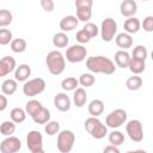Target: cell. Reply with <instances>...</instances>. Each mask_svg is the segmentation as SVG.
<instances>
[{"mask_svg":"<svg viewBox=\"0 0 153 153\" xmlns=\"http://www.w3.org/2000/svg\"><path fill=\"white\" fill-rule=\"evenodd\" d=\"M86 67L92 73H102V74H108V75L115 73L116 71L114 61L103 55L90 56L86 60Z\"/></svg>","mask_w":153,"mask_h":153,"instance_id":"cell-1","label":"cell"},{"mask_svg":"<svg viewBox=\"0 0 153 153\" xmlns=\"http://www.w3.org/2000/svg\"><path fill=\"white\" fill-rule=\"evenodd\" d=\"M45 65L53 75H60L66 68V57L59 50H53L45 56Z\"/></svg>","mask_w":153,"mask_h":153,"instance_id":"cell-2","label":"cell"},{"mask_svg":"<svg viewBox=\"0 0 153 153\" xmlns=\"http://www.w3.org/2000/svg\"><path fill=\"white\" fill-rule=\"evenodd\" d=\"M85 129L96 140H100L108 134V127L103 124L98 117H88L85 121Z\"/></svg>","mask_w":153,"mask_h":153,"instance_id":"cell-3","label":"cell"},{"mask_svg":"<svg viewBox=\"0 0 153 153\" xmlns=\"http://www.w3.org/2000/svg\"><path fill=\"white\" fill-rule=\"evenodd\" d=\"M74 142H75V135H74V133L72 130L65 129V130H61L59 133L56 146H57V149L61 153H69L73 149Z\"/></svg>","mask_w":153,"mask_h":153,"instance_id":"cell-4","label":"cell"},{"mask_svg":"<svg viewBox=\"0 0 153 153\" xmlns=\"http://www.w3.org/2000/svg\"><path fill=\"white\" fill-rule=\"evenodd\" d=\"M45 81L42 78H33L27 80L23 86V93L26 97H35L45 90Z\"/></svg>","mask_w":153,"mask_h":153,"instance_id":"cell-5","label":"cell"},{"mask_svg":"<svg viewBox=\"0 0 153 153\" xmlns=\"http://www.w3.org/2000/svg\"><path fill=\"white\" fill-rule=\"evenodd\" d=\"M86 55H87V50L82 44H73L69 48H67V50L65 53L66 60L71 63H76V62L84 61Z\"/></svg>","mask_w":153,"mask_h":153,"instance_id":"cell-6","label":"cell"},{"mask_svg":"<svg viewBox=\"0 0 153 153\" xmlns=\"http://www.w3.org/2000/svg\"><path fill=\"white\" fill-rule=\"evenodd\" d=\"M117 32V23L112 18H105L100 25V37L104 42H111Z\"/></svg>","mask_w":153,"mask_h":153,"instance_id":"cell-7","label":"cell"},{"mask_svg":"<svg viewBox=\"0 0 153 153\" xmlns=\"http://www.w3.org/2000/svg\"><path fill=\"white\" fill-rule=\"evenodd\" d=\"M127 111L123 109H115L114 111H111L106 118H105V124L109 128L116 129L118 127H121L122 124H124L127 122Z\"/></svg>","mask_w":153,"mask_h":153,"instance_id":"cell-8","label":"cell"},{"mask_svg":"<svg viewBox=\"0 0 153 153\" xmlns=\"http://www.w3.org/2000/svg\"><path fill=\"white\" fill-rule=\"evenodd\" d=\"M126 131L134 142H141L143 140V127L139 120H130L126 124Z\"/></svg>","mask_w":153,"mask_h":153,"instance_id":"cell-9","label":"cell"},{"mask_svg":"<svg viewBox=\"0 0 153 153\" xmlns=\"http://www.w3.org/2000/svg\"><path fill=\"white\" fill-rule=\"evenodd\" d=\"M26 146L31 152L43 149V136L38 130H31L26 135Z\"/></svg>","mask_w":153,"mask_h":153,"instance_id":"cell-10","label":"cell"},{"mask_svg":"<svg viewBox=\"0 0 153 153\" xmlns=\"http://www.w3.org/2000/svg\"><path fill=\"white\" fill-rule=\"evenodd\" d=\"M22 148V142L16 136H7L0 143L1 153H17Z\"/></svg>","mask_w":153,"mask_h":153,"instance_id":"cell-11","label":"cell"},{"mask_svg":"<svg viewBox=\"0 0 153 153\" xmlns=\"http://www.w3.org/2000/svg\"><path fill=\"white\" fill-rule=\"evenodd\" d=\"M54 105L55 108L61 111V112H66L71 109V99L69 97L63 93V92H60V93H56L55 97H54Z\"/></svg>","mask_w":153,"mask_h":153,"instance_id":"cell-12","label":"cell"},{"mask_svg":"<svg viewBox=\"0 0 153 153\" xmlns=\"http://www.w3.org/2000/svg\"><path fill=\"white\" fill-rule=\"evenodd\" d=\"M17 63L14 57L12 56H4L0 61V76H6L11 72L16 71Z\"/></svg>","mask_w":153,"mask_h":153,"instance_id":"cell-13","label":"cell"},{"mask_svg":"<svg viewBox=\"0 0 153 153\" xmlns=\"http://www.w3.org/2000/svg\"><path fill=\"white\" fill-rule=\"evenodd\" d=\"M120 11L122 16L127 18H131L137 11V4L134 0H123L120 5Z\"/></svg>","mask_w":153,"mask_h":153,"instance_id":"cell-14","label":"cell"},{"mask_svg":"<svg viewBox=\"0 0 153 153\" xmlns=\"http://www.w3.org/2000/svg\"><path fill=\"white\" fill-rule=\"evenodd\" d=\"M78 24L79 20L75 16H66L60 20V29L62 30V32L72 31L78 26Z\"/></svg>","mask_w":153,"mask_h":153,"instance_id":"cell-15","label":"cell"},{"mask_svg":"<svg viewBox=\"0 0 153 153\" xmlns=\"http://www.w3.org/2000/svg\"><path fill=\"white\" fill-rule=\"evenodd\" d=\"M31 75V67L26 63L19 65L14 71V79L17 81H27L29 76Z\"/></svg>","mask_w":153,"mask_h":153,"instance_id":"cell-16","label":"cell"},{"mask_svg":"<svg viewBox=\"0 0 153 153\" xmlns=\"http://www.w3.org/2000/svg\"><path fill=\"white\" fill-rule=\"evenodd\" d=\"M130 60H131V57H130L129 53L126 51V50L121 49V50L115 53V63L120 68H128Z\"/></svg>","mask_w":153,"mask_h":153,"instance_id":"cell-17","label":"cell"},{"mask_svg":"<svg viewBox=\"0 0 153 153\" xmlns=\"http://www.w3.org/2000/svg\"><path fill=\"white\" fill-rule=\"evenodd\" d=\"M115 42L117 44V47L122 48V50H126L128 48H130L133 45V38L129 33L127 32H121L115 37Z\"/></svg>","mask_w":153,"mask_h":153,"instance_id":"cell-18","label":"cell"},{"mask_svg":"<svg viewBox=\"0 0 153 153\" xmlns=\"http://www.w3.org/2000/svg\"><path fill=\"white\" fill-rule=\"evenodd\" d=\"M18 88V81L16 79H6L1 84V92L5 96H12Z\"/></svg>","mask_w":153,"mask_h":153,"instance_id":"cell-19","label":"cell"},{"mask_svg":"<svg viewBox=\"0 0 153 153\" xmlns=\"http://www.w3.org/2000/svg\"><path fill=\"white\" fill-rule=\"evenodd\" d=\"M104 112V103L100 99H93L88 104V114L92 117H98Z\"/></svg>","mask_w":153,"mask_h":153,"instance_id":"cell-20","label":"cell"},{"mask_svg":"<svg viewBox=\"0 0 153 153\" xmlns=\"http://www.w3.org/2000/svg\"><path fill=\"white\" fill-rule=\"evenodd\" d=\"M123 27H124V31L127 33H136L140 27H141V23L137 18L135 17H131V18H128L124 20V24H123Z\"/></svg>","mask_w":153,"mask_h":153,"instance_id":"cell-21","label":"cell"},{"mask_svg":"<svg viewBox=\"0 0 153 153\" xmlns=\"http://www.w3.org/2000/svg\"><path fill=\"white\" fill-rule=\"evenodd\" d=\"M86 100H87L86 91L82 87H78L74 91V94H73V103H74V105L78 106V108H82L86 104Z\"/></svg>","mask_w":153,"mask_h":153,"instance_id":"cell-22","label":"cell"},{"mask_svg":"<svg viewBox=\"0 0 153 153\" xmlns=\"http://www.w3.org/2000/svg\"><path fill=\"white\" fill-rule=\"evenodd\" d=\"M35 123L37 124H47L49 121H50V111L47 109V108H42L35 116L31 117Z\"/></svg>","mask_w":153,"mask_h":153,"instance_id":"cell-23","label":"cell"},{"mask_svg":"<svg viewBox=\"0 0 153 153\" xmlns=\"http://www.w3.org/2000/svg\"><path fill=\"white\" fill-rule=\"evenodd\" d=\"M69 43V38L65 32H57L53 36V44L56 48H65Z\"/></svg>","mask_w":153,"mask_h":153,"instance_id":"cell-24","label":"cell"},{"mask_svg":"<svg viewBox=\"0 0 153 153\" xmlns=\"http://www.w3.org/2000/svg\"><path fill=\"white\" fill-rule=\"evenodd\" d=\"M142 78L139 76V75H133V76H129L126 81V86L128 90L130 91H137L141 88L142 86Z\"/></svg>","mask_w":153,"mask_h":153,"instance_id":"cell-25","label":"cell"},{"mask_svg":"<svg viewBox=\"0 0 153 153\" xmlns=\"http://www.w3.org/2000/svg\"><path fill=\"white\" fill-rule=\"evenodd\" d=\"M78 85H79V80L74 76H68V78H65L62 81H61V87L63 91H75L78 88Z\"/></svg>","mask_w":153,"mask_h":153,"instance_id":"cell-26","label":"cell"},{"mask_svg":"<svg viewBox=\"0 0 153 153\" xmlns=\"http://www.w3.org/2000/svg\"><path fill=\"white\" fill-rule=\"evenodd\" d=\"M42 108H43V105L41 104V102H39V100H36V99H31V100H29V102L25 104V111H26V114L30 115L31 117L35 116Z\"/></svg>","mask_w":153,"mask_h":153,"instance_id":"cell-27","label":"cell"},{"mask_svg":"<svg viewBox=\"0 0 153 153\" xmlns=\"http://www.w3.org/2000/svg\"><path fill=\"white\" fill-rule=\"evenodd\" d=\"M10 117L14 123H22L26 118V111L22 108H13L10 112Z\"/></svg>","mask_w":153,"mask_h":153,"instance_id":"cell-28","label":"cell"},{"mask_svg":"<svg viewBox=\"0 0 153 153\" xmlns=\"http://www.w3.org/2000/svg\"><path fill=\"white\" fill-rule=\"evenodd\" d=\"M128 68L130 69V72L134 74V75H137V74H141L145 68H146V65H145V61H140V60H135L131 57L130 62H129V66Z\"/></svg>","mask_w":153,"mask_h":153,"instance_id":"cell-29","label":"cell"},{"mask_svg":"<svg viewBox=\"0 0 153 153\" xmlns=\"http://www.w3.org/2000/svg\"><path fill=\"white\" fill-rule=\"evenodd\" d=\"M109 142H110V145L116 146V147L121 146L124 142V134L120 130H112L109 134Z\"/></svg>","mask_w":153,"mask_h":153,"instance_id":"cell-30","label":"cell"},{"mask_svg":"<svg viewBox=\"0 0 153 153\" xmlns=\"http://www.w3.org/2000/svg\"><path fill=\"white\" fill-rule=\"evenodd\" d=\"M147 55H148V51H147L146 47L141 45V44L136 45L133 49V53H131V57L135 59V60H140V61H146Z\"/></svg>","mask_w":153,"mask_h":153,"instance_id":"cell-31","label":"cell"},{"mask_svg":"<svg viewBox=\"0 0 153 153\" xmlns=\"http://www.w3.org/2000/svg\"><path fill=\"white\" fill-rule=\"evenodd\" d=\"M0 131L4 136H12L16 131V123L13 121H4L0 126Z\"/></svg>","mask_w":153,"mask_h":153,"instance_id":"cell-32","label":"cell"},{"mask_svg":"<svg viewBox=\"0 0 153 153\" xmlns=\"http://www.w3.org/2000/svg\"><path fill=\"white\" fill-rule=\"evenodd\" d=\"M10 47H11V50L13 53H18V54L19 53H23L26 49V41L24 38H14L11 42Z\"/></svg>","mask_w":153,"mask_h":153,"instance_id":"cell-33","label":"cell"},{"mask_svg":"<svg viewBox=\"0 0 153 153\" xmlns=\"http://www.w3.org/2000/svg\"><path fill=\"white\" fill-rule=\"evenodd\" d=\"M78 80H79V84L84 87H91L96 82V78L92 73H82Z\"/></svg>","mask_w":153,"mask_h":153,"instance_id":"cell-34","label":"cell"},{"mask_svg":"<svg viewBox=\"0 0 153 153\" xmlns=\"http://www.w3.org/2000/svg\"><path fill=\"white\" fill-rule=\"evenodd\" d=\"M91 17H92V10L91 8H76V18L79 22L90 23Z\"/></svg>","mask_w":153,"mask_h":153,"instance_id":"cell-35","label":"cell"},{"mask_svg":"<svg viewBox=\"0 0 153 153\" xmlns=\"http://www.w3.org/2000/svg\"><path fill=\"white\" fill-rule=\"evenodd\" d=\"M44 131L49 135V136H53V135H56L60 133V123L57 121H49L45 126H44Z\"/></svg>","mask_w":153,"mask_h":153,"instance_id":"cell-36","label":"cell"},{"mask_svg":"<svg viewBox=\"0 0 153 153\" xmlns=\"http://www.w3.org/2000/svg\"><path fill=\"white\" fill-rule=\"evenodd\" d=\"M12 13L8 10H0V26L5 27L12 23Z\"/></svg>","mask_w":153,"mask_h":153,"instance_id":"cell-37","label":"cell"},{"mask_svg":"<svg viewBox=\"0 0 153 153\" xmlns=\"http://www.w3.org/2000/svg\"><path fill=\"white\" fill-rule=\"evenodd\" d=\"M13 41L12 37V32L7 29H1L0 30V44L1 45H6V44H11V42Z\"/></svg>","mask_w":153,"mask_h":153,"instance_id":"cell-38","label":"cell"},{"mask_svg":"<svg viewBox=\"0 0 153 153\" xmlns=\"http://www.w3.org/2000/svg\"><path fill=\"white\" fill-rule=\"evenodd\" d=\"M86 32H87V35L91 37V38H93V37H96L98 33H99V29H98V26L94 24V23H86L85 25H84V27H82Z\"/></svg>","mask_w":153,"mask_h":153,"instance_id":"cell-39","label":"cell"},{"mask_svg":"<svg viewBox=\"0 0 153 153\" xmlns=\"http://www.w3.org/2000/svg\"><path fill=\"white\" fill-rule=\"evenodd\" d=\"M141 26L146 32H153V16H147L143 19Z\"/></svg>","mask_w":153,"mask_h":153,"instance_id":"cell-40","label":"cell"},{"mask_svg":"<svg viewBox=\"0 0 153 153\" xmlns=\"http://www.w3.org/2000/svg\"><path fill=\"white\" fill-rule=\"evenodd\" d=\"M76 41L80 43V44H84V43H88L90 42V39H91V37L87 35V32L84 30V29H81V30H79L78 32H76Z\"/></svg>","mask_w":153,"mask_h":153,"instance_id":"cell-41","label":"cell"},{"mask_svg":"<svg viewBox=\"0 0 153 153\" xmlns=\"http://www.w3.org/2000/svg\"><path fill=\"white\" fill-rule=\"evenodd\" d=\"M93 5L92 0H75L76 8H91Z\"/></svg>","mask_w":153,"mask_h":153,"instance_id":"cell-42","label":"cell"},{"mask_svg":"<svg viewBox=\"0 0 153 153\" xmlns=\"http://www.w3.org/2000/svg\"><path fill=\"white\" fill-rule=\"evenodd\" d=\"M41 6L45 12H51L54 10V1L53 0H41Z\"/></svg>","mask_w":153,"mask_h":153,"instance_id":"cell-43","label":"cell"},{"mask_svg":"<svg viewBox=\"0 0 153 153\" xmlns=\"http://www.w3.org/2000/svg\"><path fill=\"white\" fill-rule=\"evenodd\" d=\"M103 153H121V152H120L118 147L112 146V145H109V146H106V147L103 149Z\"/></svg>","mask_w":153,"mask_h":153,"instance_id":"cell-44","label":"cell"},{"mask_svg":"<svg viewBox=\"0 0 153 153\" xmlns=\"http://www.w3.org/2000/svg\"><path fill=\"white\" fill-rule=\"evenodd\" d=\"M7 106V98L5 94H0V111H4Z\"/></svg>","mask_w":153,"mask_h":153,"instance_id":"cell-45","label":"cell"},{"mask_svg":"<svg viewBox=\"0 0 153 153\" xmlns=\"http://www.w3.org/2000/svg\"><path fill=\"white\" fill-rule=\"evenodd\" d=\"M134 153H147V152L143 149H136V151H134Z\"/></svg>","mask_w":153,"mask_h":153,"instance_id":"cell-46","label":"cell"},{"mask_svg":"<svg viewBox=\"0 0 153 153\" xmlns=\"http://www.w3.org/2000/svg\"><path fill=\"white\" fill-rule=\"evenodd\" d=\"M31 153H45L43 149H41V151H36V152H31Z\"/></svg>","mask_w":153,"mask_h":153,"instance_id":"cell-47","label":"cell"},{"mask_svg":"<svg viewBox=\"0 0 153 153\" xmlns=\"http://www.w3.org/2000/svg\"><path fill=\"white\" fill-rule=\"evenodd\" d=\"M151 57H152V60H153V50H152V53H151Z\"/></svg>","mask_w":153,"mask_h":153,"instance_id":"cell-48","label":"cell"},{"mask_svg":"<svg viewBox=\"0 0 153 153\" xmlns=\"http://www.w3.org/2000/svg\"><path fill=\"white\" fill-rule=\"evenodd\" d=\"M127 153H134V151H128Z\"/></svg>","mask_w":153,"mask_h":153,"instance_id":"cell-49","label":"cell"}]
</instances>
